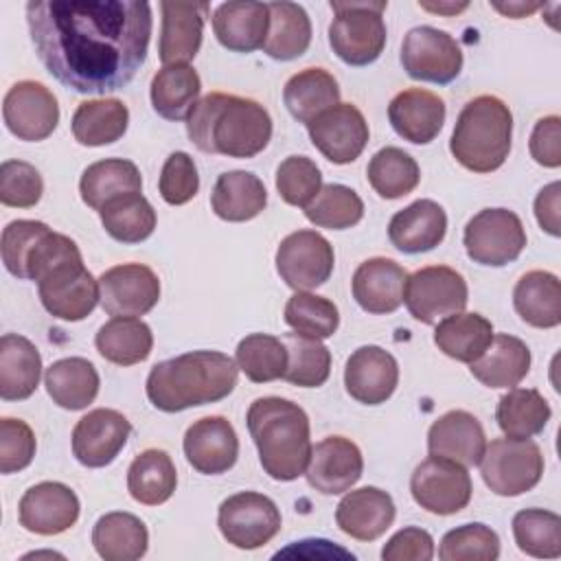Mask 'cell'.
Here are the masks:
<instances>
[{"label":"cell","instance_id":"27","mask_svg":"<svg viewBox=\"0 0 561 561\" xmlns=\"http://www.w3.org/2000/svg\"><path fill=\"white\" fill-rule=\"evenodd\" d=\"M447 232V215L434 199H416L397 210L388 224L390 243L405 254L434 250Z\"/></svg>","mask_w":561,"mask_h":561},{"label":"cell","instance_id":"57","mask_svg":"<svg viewBox=\"0 0 561 561\" xmlns=\"http://www.w3.org/2000/svg\"><path fill=\"white\" fill-rule=\"evenodd\" d=\"M48 230V224L35 219H15L4 226L0 239L2 263L9 274L24 278V261L33 243Z\"/></svg>","mask_w":561,"mask_h":561},{"label":"cell","instance_id":"30","mask_svg":"<svg viewBox=\"0 0 561 561\" xmlns=\"http://www.w3.org/2000/svg\"><path fill=\"white\" fill-rule=\"evenodd\" d=\"M530 348L515 335H493L486 351L469 364L471 375L486 388H515L530 370Z\"/></svg>","mask_w":561,"mask_h":561},{"label":"cell","instance_id":"22","mask_svg":"<svg viewBox=\"0 0 561 561\" xmlns=\"http://www.w3.org/2000/svg\"><path fill=\"white\" fill-rule=\"evenodd\" d=\"M399 383V364L381 346L368 344L359 346L351 353L344 368V386L346 392L364 403V405H379L392 397Z\"/></svg>","mask_w":561,"mask_h":561},{"label":"cell","instance_id":"60","mask_svg":"<svg viewBox=\"0 0 561 561\" xmlns=\"http://www.w3.org/2000/svg\"><path fill=\"white\" fill-rule=\"evenodd\" d=\"M559 197H561V184L550 182L543 186L535 197V217L543 232L550 237L561 234V217H559Z\"/></svg>","mask_w":561,"mask_h":561},{"label":"cell","instance_id":"41","mask_svg":"<svg viewBox=\"0 0 561 561\" xmlns=\"http://www.w3.org/2000/svg\"><path fill=\"white\" fill-rule=\"evenodd\" d=\"M129 110L121 99H92L79 103L72 114V136L79 145H112L127 131Z\"/></svg>","mask_w":561,"mask_h":561},{"label":"cell","instance_id":"13","mask_svg":"<svg viewBox=\"0 0 561 561\" xmlns=\"http://www.w3.org/2000/svg\"><path fill=\"white\" fill-rule=\"evenodd\" d=\"M333 245L316 230H296L276 250V272L296 291L324 285L333 274Z\"/></svg>","mask_w":561,"mask_h":561},{"label":"cell","instance_id":"36","mask_svg":"<svg viewBox=\"0 0 561 561\" xmlns=\"http://www.w3.org/2000/svg\"><path fill=\"white\" fill-rule=\"evenodd\" d=\"M283 101L289 114L309 125L322 112L340 103V85L324 68H305L291 75L283 88Z\"/></svg>","mask_w":561,"mask_h":561},{"label":"cell","instance_id":"18","mask_svg":"<svg viewBox=\"0 0 561 561\" xmlns=\"http://www.w3.org/2000/svg\"><path fill=\"white\" fill-rule=\"evenodd\" d=\"M131 423L125 414L112 408H96L81 416L72 430V456L90 469L114 462L127 445Z\"/></svg>","mask_w":561,"mask_h":561},{"label":"cell","instance_id":"46","mask_svg":"<svg viewBox=\"0 0 561 561\" xmlns=\"http://www.w3.org/2000/svg\"><path fill=\"white\" fill-rule=\"evenodd\" d=\"M366 175L379 197L399 199L419 186L421 169L408 151L399 147H383L370 158Z\"/></svg>","mask_w":561,"mask_h":561},{"label":"cell","instance_id":"6","mask_svg":"<svg viewBox=\"0 0 561 561\" xmlns=\"http://www.w3.org/2000/svg\"><path fill=\"white\" fill-rule=\"evenodd\" d=\"M388 2H337L331 0L335 13L329 24V44L333 53L348 66H368L383 53Z\"/></svg>","mask_w":561,"mask_h":561},{"label":"cell","instance_id":"20","mask_svg":"<svg viewBox=\"0 0 561 561\" xmlns=\"http://www.w3.org/2000/svg\"><path fill=\"white\" fill-rule=\"evenodd\" d=\"M184 456L188 465L204 476H219L234 467L239 456V438L226 416H204L184 432Z\"/></svg>","mask_w":561,"mask_h":561},{"label":"cell","instance_id":"26","mask_svg":"<svg viewBox=\"0 0 561 561\" xmlns=\"http://www.w3.org/2000/svg\"><path fill=\"white\" fill-rule=\"evenodd\" d=\"M392 129L408 142H432L445 123V101L423 88H408L399 92L388 105Z\"/></svg>","mask_w":561,"mask_h":561},{"label":"cell","instance_id":"37","mask_svg":"<svg viewBox=\"0 0 561 561\" xmlns=\"http://www.w3.org/2000/svg\"><path fill=\"white\" fill-rule=\"evenodd\" d=\"M493 324L476 311H458L438 320L434 331V344L447 357L471 364L476 362L493 340Z\"/></svg>","mask_w":561,"mask_h":561},{"label":"cell","instance_id":"44","mask_svg":"<svg viewBox=\"0 0 561 561\" xmlns=\"http://www.w3.org/2000/svg\"><path fill=\"white\" fill-rule=\"evenodd\" d=\"M550 403L535 388H511L500 397L495 421L508 438H533L550 421Z\"/></svg>","mask_w":561,"mask_h":561},{"label":"cell","instance_id":"17","mask_svg":"<svg viewBox=\"0 0 561 561\" xmlns=\"http://www.w3.org/2000/svg\"><path fill=\"white\" fill-rule=\"evenodd\" d=\"M313 147L333 164H348L368 145V123L353 103H337L307 125Z\"/></svg>","mask_w":561,"mask_h":561},{"label":"cell","instance_id":"58","mask_svg":"<svg viewBox=\"0 0 561 561\" xmlns=\"http://www.w3.org/2000/svg\"><path fill=\"white\" fill-rule=\"evenodd\" d=\"M434 557V539L419 526L397 530L381 548L383 561H430Z\"/></svg>","mask_w":561,"mask_h":561},{"label":"cell","instance_id":"4","mask_svg":"<svg viewBox=\"0 0 561 561\" xmlns=\"http://www.w3.org/2000/svg\"><path fill=\"white\" fill-rule=\"evenodd\" d=\"M248 432L259 449L263 471L278 482H291L305 473L311 456V430L307 412L283 397H259L248 408Z\"/></svg>","mask_w":561,"mask_h":561},{"label":"cell","instance_id":"29","mask_svg":"<svg viewBox=\"0 0 561 561\" xmlns=\"http://www.w3.org/2000/svg\"><path fill=\"white\" fill-rule=\"evenodd\" d=\"M213 31L219 44L232 53L259 50L270 31V9L263 2H224L213 13Z\"/></svg>","mask_w":561,"mask_h":561},{"label":"cell","instance_id":"45","mask_svg":"<svg viewBox=\"0 0 561 561\" xmlns=\"http://www.w3.org/2000/svg\"><path fill=\"white\" fill-rule=\"evenodd\" d=\"M105 232L121 243H140L156 230V210L142 193H125L110 199L101 210Z\"/></svg>","mask_w":561,"mask_h":561},{"label":"cell","instance_id":"2","mask_svg":"<svg viewBox=\"0 0 561 561\" xmlns=\"http://www.w3.org/2000/svg\"><path fill=\"white\" fill-rule=\"evenodd\" d=\"M186 134L204 153L254 158L272 140V118L254 99L210 92L188 112Z\"/></svg>","mask_w":561,"mask_h":561},{"label":"cell","instance_id":"55","mask_svg":"<svg viewBox=\"0 0 561 561\" xmlns=\"http://www.w3.org/2000/svg\"><path fill=\"white\" fill-rule=\"evenodd\" d=\"M160 195L171 206H182L191 202L199 191V175L193 158L186 151H173L160 171L158 180Z\"/></svg>","mask_w":561,"mask_h":561},{"label":"cell","instance_id":"15","mask_svg":"<svg viewBox=\"0 0 561 561\" xmlns=\"http://www.w3.org/2000/svg\"><path fill=\"white\" fill-rule=\"evenodd\" d=\"M44 309L66 322H79L90 316L101 300L99 280L81 261L66 263L37 283Z\"/></svg>","mask_w":561,"mask_h":561},{"label":"cell","instance_id":"14","mask_svg":"<svg viewBox=\"0 0 561 561\" xmlns=\"http://www.w3.org/2000/svg\"><path fill=\"white\" fill-rule=\"evenodd\" d=\"M2 118L15 138L37 142L57 129L59 105L44 83L24 79L13 83L4 94Z\"/></svg>","mask_w":561,"mask_h":561},{"label":"cell","instance_id":"50","mask_svg":"<svg viewBox=\"0 0 561 561\" xmlns=\"http://www.w3.org/2000/svg\"><path fill=\"white\" fill-rule=\"evenodd\" d=\"M305 217L318 228L346 230L362 221L364 202L344 184H324L313 202L305 206Z\"/></svg>","mask_w":561,"mask_h":561},{"label":"cell","instance_id":"56","mask_svg":"<svg viewBox=\"0 0 561 561\" xmlns=\"http://www.w3.org/2000/svg\"><path fill=\"white\" fill-rule=\"evenodd\" d=\"M37 443L28 423L22 419H0V471L4 476L26 469L33 462Z\"/></svg>","mask_w":561,"mask_h":561},{"label":"cell","instance_id":"21","mask_svg":"<svg viewBox=\"0 0 561 561\" xmlns=\"http://www.w3.org/2000/svg\"><path fill=\"white\" fill-rule=\"evenodd\" d=\"M364 471L359 447L344 436H327L311 447L305 469L311 489L324 495H340L348 491Z\"/></svg>","mask_w":561,"mask_h":561},{"label":"cell","instance_id":"3","mask_svg":"<svg viewBox=\"0 0 561 561\" xmlns=\"http://www.w3.org/2000/svg\"><path fill=\"white\" fill-rule=\"evenodd\" d=\"M239 377L237 362L221 351H188L158 362L147 377L145 390L153 408L182 412L226 399Z\"/></svg>","mask_w":561,"mask_h":561},{"label":"cell","instance_id":"51","mask_svg":"<svg viewBox=\"0 0 561 561\" xmlns=\"http://www.w3.org/2000/svg\"><path fill=\"white\" fill-rule=\"evenodd\" d=\"M285 322L296 333L327 340L337 331L340 311L335 302L324 296L296 291L285 305Z\"/></svg>","mask_w":561,"mask_h":561},{"label":"cell","instance_id":"52","mask_svg":"<svg viewBox=\"0 0 561 561\" xmlns=\"http://www.w3.org/2000/svg\"><path fill=\"white\" fill-rule=\"evenodd\" d=\"M438 557L443 561H493L500 557V537L486 524H462L445 533Z\"/></svg>","mask_w":561,"mask_h":561},{"label":"cell","instance_id":"12","mask_svg":"<svg viewBox=\"0 0 561 561\" xmlns=\"http://www.w3.org/2000/svg\"><path fill=\"white\" fill-rule=\"evenodd\" d=\"M401 66L408 77L430 83H451L462 70L460 44L440 28L414 26L401 44Z\"/></svg>","mask_w":561,"mask_h":561},{"label":"cell","instance_id":"31","mask_svg":"<svg viewBox=\"0 0 561 561\" xmlns=\"http://www.w3.org/2000/svg\"><path fill=\"white\" fill-rule=\"evenodd\" d=\"M42 377V355L37 346L18 333L0 337V397L4 401L28 399Z\"/></svg>","mask_w":561,"mask_h":561},{"label":"cell","instance_id":"59","mask_svg":"<svg viewBox=\"0 0 561 561\" xmlns=\"http://www.w3.org/2000/svg\"><path fill=\"white\" fill-rule=\"evenodd\" d=\"M528 147L537 164L557 169L561 164V118L557 114L539 118L533 127Z\"/></svg>","mask_w":561,"mask_h":561},{"label":"cell","instance_id":"61","mask_svg":"<svg viewBox=\"0 0 561 561\" xmlns=\"http://www.w3.org/2000/svg\"><path fill=\"white\" fill-rule=\"evenodd\" d=\"M493 9L504 13V15H508V18H513V20H517V18H526L528 13L541 9V4L539 2H508V4L493 2Z\"/></svg>","mask_w":561,"mask_h":561},{"label":"cell","instance_id":"47","mask_svg":"<svg viewBox=\"0 0 561 561\" xmlns=\"http://www.w3.org/2000/svg\"><path fill=\"white\" fill-rule=\"evenodd\" d=\"M287 368L283 379L300 388H318L331 375V351L318 340L302 333H285Z\"/></svg>","mask_w":561,"mask_h":561},{"label":"cell","instance_id":"33","mask_svg":"<svg viewBox=\"0 0 561 561\" xmlns=\"http://www.w3.org/2000/svg\"><path fill=\"white\" fill-rule=\"evenodd\" d=\"M92 546L105 561H136L147 552L149 533L140 517L125 511H112L96 519L92 528Z\"/></svg>","mask_w":561,"mask_h":561},{"label":"cell","instance_id":"49","mask_svg":"<svg viewBox=\"0 0 561 561\" xmlns=\"http://www.w3.org/2000/svg\"><path fill=\"white\" fill-rule=\"evenodd\" d=\"M234 362L250 381L267 383L283 379L287 368V348L276 335L250 333L237 344Z\"/></svg>","mask_w":561,"mask_h":561},{"label":"cell","instance_id":"8","mask_svg":"<svg viewBox=\"0 0 561 561\" xmlns=\"http://www.w3.org/2000/svg\"><path fill=\"white\" fill-rule=\"evenodd\" d=\"M462 243L473 263L502 267L526 248V230L513 210L482 208L467 221Z\"/></svg>","mask_w":561,"mask_h":561},{"label":"cell","instance_id":"39","mask_svg":"<svg viewBox=\"0 0 561 561\" xmlns=\"http://www.w3.org/2000/svg\"><path fill=\"white\" fill-rule=\"evenodd\" d=\"M79 193L85 206L101 210L114 197L125 193H142V178L131 160L105 158L92 162L81 173Z\"/></svg>","mask_w":561,"mask_h":561},{"label":"cell","instance_id":"23","mask_svg":"<svg viewBox=\"0 0 561 561\" xmlns=\"http://www.w3.org/2000/svg\"><path fill=\"white\" fill-rule=\"evenodd\" d=\"M162 26L158 57L164 66H180L195 59L204 37L206 2H160Z\"/></svg>","mask_w":561,"mask_h":561},{"label":"cell","instance_id":"5","mask_svg":"<svg viewBox=\"0 0 561 561\" xmlns=\"http://www.w3.org/2000/svg\"><path fill=\"white\" fill-rule=\"evenodd\" d=\"M511 140V107L493 94H480L460 110L451 131L449 151L465 169L473 173H491L506 162Z\"/></svg>","mask_w":561,"mask_h":561},{"label":"cell","instance_id":"10","mask_svg":"<svg viewBox=\"0 0 561 561\" xmlns=\"http://www.w3.org/2000/svg\"><path fill=\"white\" fill-rule=\"evenodd\" d=\"M217 526L221 537L239 550H256L280 530V511L272 497L241 491L219 504Z\"/></svg>","mask_w":561,"mask_h":561},{"label":"cell","instance_id":"25","mask_svg":"<svg viewBox=\"0 0 561 561\" xmlns=\"http://www.w3.org/2000/svg\"><path fill=\"white\" fill-rule=\"evenodd\" d=\"M394 515L397 508L390 493L377 486H362L340 500L335 524L357 541H375L392 526Z\"/></svg>","mask_w":561,"mask_h":561},{"label":"cell","instance_id":"62","mask_svg":"<svg viewBox=\"0 0 561 561\" xmlns=\"http://www.w3.org/2000/svg\"><path fill=\"white\" fill-rule=\"evenodd\" d=\"M421 9L425 11H432V13H440V15H456L460 11H465L469 7V2H419Z\"/></svg>","mask_w":561,"mask_h":561},{"label":"cell","instance_id":"48","mask_svg":"<svg viewBox=\"0 0 561 561\" xmlns=\"http://www.w3.org/2000/svg\"><path fill=\"white\" fill-rule=\"evenodd\" d=\"M517 548L537 559L561 557V517L546 508H524L513 517Z\"/></svg>","mask_w":561,"mask_h":561},{"label":"cell","instance_id":"1","mask_svg":"<svg viewBox=\"0 0 561 561\" xmlns=\"http://www.w3.org/2000/svg\"><path fill=\"white\" fill-rule=\"evenodd\" d=\"M31 42L46 70L79 94L125 88L147 59L151 7L134 0H35Z\"/></svg>","mask_w":561,"mask_h":561},{"label":"cell","instance_id":"7","mask_svg":"<svg viewBox=\"0 0 561 561\" xmlns=\"http://www.w3.org/2000/svg\"><path fill=\"white\" fill-rule=\"evenodd\" d=\"M484 484L504 497L535 489L543 476V454L530 438H495L480 458Z\"/></svg>","mask_w":561,"mask_h":561},{"label":"cell","instance_id":"19","mask_svg":"<svg viewBox=\"0 0 561 561\" xmlns=\"http://www.w3.org/2000/svg\"><path fill=\"white\" fill-rule=\"evenodd\" d=\"M79 497L64 482H39L24 491L18 504L20 526L35 535H59L79 519Z\"/></svg>","mask_w":561,"mask_h":561},{"label":"cell","instance_id":"32","mask_svg":"<svg viewBox=\"0 0 561 561\" xmlns=\"http://www.w3.org/2000/svg\"><path fill=\"white\" fill-rule=\"evenodd\" d=\"M513 305L517 316L537 329H554L561 324V283L552 272L530 270L515 289Z\"/></svg>","mask_w":561,"mask_h":561},{"label":"cell","instance_id":"35","mask_svg":"<svg viewBox=\"0 0 561 561\" xmlns=\"http://www.w3.org/2000/svg\"><path fill=\"white\" fill-rule=\"evenodd\" d=\"M44 386L53 403L64 410H83L99 394V373L85 357H64L44 373Z\"/></svg>","mask_w":561,"mask_h":561},{"label":"cell","instance_id":"28","mask_svg":"<svg viewBox=\"0 0 561 561\" xmlns=\"http://www.w3.org/2000/svg\"><path fill=\"white\" fill-rule=\"evenodd\" d=\"M484 447V430L467 410H449L430 425L427 449L432 456H443L465 467H473L480 462Z\"/></svg>","mask_w":561,"mask_h":561},{"label":"cell","instance_id":"34","mask_svg":"<svg viewBox=\"0 0 561 561\" xmlns=\"http://www.w3.org/2000/svg\"><path fill=\"white\" fill-rule=\"evenodd\" d=\"M210 206L224 221H250L267 206V191L250 171H226L217 178Z\"/></svg>","mask_w":561,"mask_h":561},{"label":"cell","instance_id":"11","mask_svg":"<svg viewBox=\"0 0 561 561\" xmlns=\"http://www.w3.org/2000/svg\"><path fill=\"white\" fill-rule=\"evenodd\" d=\"M410 493L427 513L454 515L471 502L473 486L465 465L430 454L412 471Z\"/></svg>","mask_w":561,"mask_h":561},{"label":"cell","instance_id":"9","mask_svg":"<svg viewBox=\"0 0 561 561\" xmlns=\"http://www.w3.org/2000/svg\"><path fill=\"white\" fill-rule=\"evenodd\" d=\"M469 300L467 280L449 265H427L408 276L403 302L410 316L423 324L465 311Z\"/></svg>","mask_w":561,"mask_h":561},{"label":"cell","instance_id":"38","mask_svg":"<svg viewBox=\"0 0 561 561\" xmlns=\"http://www.w3.org/2000/svg\"><path fill=\"white\" fill-rule=\"evenodd\" d=\"M94 346L103 359L116 366H134L151 355L153 333L140 318L112 316L96 331Z\"/></svg>","mask_w":561,"mask_h":561},{"label":"cell","instance_id":"43","mask_svg":"<svg viewBox=\"0 0 561 561\" xmlns=\"http://www.w3.org/2000/svg\"><path fill=\"white\" fill-rule=\"evenodd\" d=\"M202 79L188 64L162 66L151 79V105L167 121H182L199 101Z\"/></svg>","mask_w":561,"mask_h":561},{"label":"cell","instance_id":"42","mask_svg":"<svg viewBox=\"0 0 561 561\" xmlns=\"http://www.w3.org/2000/svg\"><path fill=\"white\" fill-rule=\"evenodd\" d=\"M270 31L263 53L278 61H291L307 53L311 44V20L296 2H267Z\"/></svg>","mask_w":561,"mask_h":561},{"label":"cell","instance_id":"53","mask_svg":"<svg viewBox=\"0 0 561 561\" xmlns=\"http://www.w3.org/2000/svg\"><path fill=\"white\" fill-rule=\"evenodd\" d=\"M322 188V173L307 156H287L276 169V191L289 206L305 208Z\"/></svg>","mask_w":561,"mask_h":561},{"label":"cell","instance_id":"24","mask_svg":"<svg viewBox=\"0 0 561 561\" xmlns=\"http://www.w3.org/2000/svg\"><path fill=\"white\" fill-rule=\"evenodd\" d=\"M408 272L392 259L373 256L359 263L353 274L351 289L357 305L375 316L392 313L401 307L405 296Z\"/></svg>","mask_w":561,"mask_h":561},{"label":"cell","instance_id":"40","mask_svg":"<svg viewBox=\"0 0 561 561\" xmlns=\"http://www.w3.org/2000/svg\"><path fill=\"white\" fill-rule=\"evenodd\" d=\"M175 486L178 471L164 449L151 447L140 451L127 469V491L145 506L164 504L175 493Z\"/></svg>","mask_w":561,"mask_h":561},{"label":"cell","instance_id":"16","mask_svg":"<svg viewBox=\"0 0 561 561\" xmlns=\"http://www.w3.org/2000/svg\"><path fill=\"white\" fill-rule=\"evenodd\" d=\"M101 307L110 316H145L160 300V278L142 263H121L99 276Z\"/></svg>","mask_w":561,"mask_h":561},{"label":"cell","instance_id":"54","mask_svg":"<svg viewBox=\"0 0 561 561\" xmlns=\"http://www.w3.org/2000/svg\"><path fill=\"white\" fill-rule=\"evenodd\" d=\"M44 180L39 171L24 160H4L0 164V202L13 208H31L42 199Z\"/></svg>","mask_w":561,"mask_h":561}]
</instances>
